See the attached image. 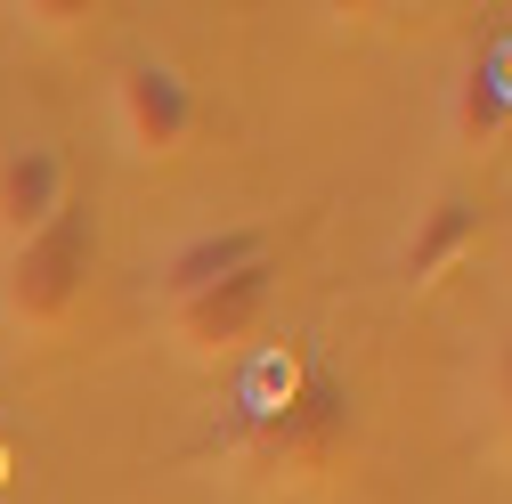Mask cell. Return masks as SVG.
<instances>
[{"label":"cell","instance_id":"8","mask_svg":"<svg viewBox=\"0 0 512 504\" xmlns=\"http://www.w3.org/2000/svg\"><path fill=\"white\" fill-rule=\"evenodd\" d=\"M456 122H464V139H496L504 122H512V82H504V66H472V74H464Z\"/></svg>","mask_w":512,"mask_h":504},{"label":"cell","instance_id":"3","mask_svg":"<svg viewBox=\"0 0 512 504\" xmlns=\"http://www.w3.org/2000/svg\"><path fill=\"white\" fill-rule=\"evenodd\" d=\"M114 131H122V147H131L139 163L187 155V139H196V90H187V74L163 66V57L122 66V82H114Z\"/></svg>","mask_w":512,"mask_h":504},{"label":"cell","instance_id":"9","mask_svg":"<svg viewBox=\"0 0 512 504\" xmlns=\"http://www.w3.org/2000/svg\"><path fill=\"white\" fill-rule=\"evenodd\" d=\"M488 399H496V423L512 431V334H504L496 358H488Z\"/></svg>","mask_w":512,"mask_h":504},{"label":"cell","instance_id":"10","mask_svg":"<svg viewBox=\"0 0 512 504\" xmlns=\"http://www.w3.org/2000/svg\"><path fill=\"white\" fill-rule=\"evenodd\" d=\"M25 17H33L41 33H66V25H74V17H90V9H82V0H33Z\"/></svg>","mask_w":512,"mask_h":504},{"label":"cell","instance_id":"4","mask_svg":"<svg viewBox=\"0 0 512 504\" xmlns=\"http://www.w3.org/2000/svg\"><path fill=\"white\" fill-rule=\"evenodd\" d=\"M269 277H277V261H244V269H228V277H212V285H196V293H179V301H171L179 350H187V358H228V350H244L252 326L269 318Z\"/></svg>","mask_w":512,"mask_h":504},{"label":"cell","instance_id":"1","mask_svg":"<svg viewBox=\"0 0 512 504\" xmlns=\"http://www.w3.org/2000/svg\"><path fill=\"white\" fill-rule=\"evenodd\" d=\"M90 269H98V220L82 204H66L41 236L9 244V261H0V309H9V326L17 334H57L82 309Z\"/></svg>","mask_w":512,"mask_h":504},{"label":"cell","instance_id":"6","mask_svg":"<svg viewBox=\"0 0 512 504\" xmlns=\"http://www.w3.org/2000/svg\"><path fill=\"white\" fill-rule=\"evenodd\" d=\"M244 261H269V236L261 228H212V236H196V244H179L171 261H163V293L179 301V293H196V285H212V277H228V269H244Z\"/></svg>","mask_w":512,"mask_h":504},{"label":"cell","instance_id":"5","mask_svg":"<svg viewBox=\"0 0 512 504\" xmlns=\"http://www.w3.org/2000/svg\"><path fill=\"white\" fill-rule=\"evenodd\" d=\"M66 204H74V196H66V155H57L49 139H17V147H0V244L41 236Z\"/></svg>","mask_w":512,"mask_h":504},{"label":"cell","instance_id":"2","mask_svg":"<svg viewBox=\"0 0 512 504\" xmlns=\"http://www.w3.org/2000/svg\"><path fill=\"white\" fill-rule=\"evenodd\" d=\"M244 448H252L261 472H293V480L334 472L342 448H350V407H342V391H334V374H309V383L285 391L277 407H252Z\"/></svg>","mask_w":512,"mask_h":504},{"label":"cell","instance_id":"7","mask_svg":"<svg viewBox=\"0 0 512 504\" xmlns=\"http://www.w3.org/2000/svg\"><path fill=\"white\" fill-rule=\"evenodd\" d=\"M472 236H480V220H472V204L464 196H439L423 220H415V236H407V277L415 285H431V277H447L472 252Z\"/></svg>","mask_w":512,"mask_h":504}]
</instances>
